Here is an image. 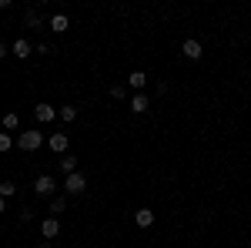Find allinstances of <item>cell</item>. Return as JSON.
<instances>
[{
	"instance_id": "obj_7",
	"label": "cell",
	"mask_w": 251,
	"mask_h": 248,
	"mask_svg": "<svg viewBox=\"0 0 251 248\" xmlns=\"http://www.w3.org/2000/svg\"><path fill=\"white\" fill-rule=\"evenodd\" d=\"M181 51H184V57H188V60H198V57H201V44H198L194 37L184 40V44H181Z\"/></svg>"
},
{
	"instance_id": "obj_2",
	"label": "cell",
	"mask_w": 251,
	"mask_h": 248,
	"mask_svg": "<svg viewBox=\"0 0 251 248\" xmlns=\"http://www.w3.org/2000/svg\"><path fill=\"white\" fill-rule=\"evenodd\" d=\"M84 188H87V178H84L80 171L67 174V181H64V191H67V194H80Z\"/></svg>"
},
{
	"instance_id": "obj_8",
	"label": "cell",
	"mask_w": 251,
	"mask_h": 248,
	"mask_svg": "<svg viewBox=\"0 0 251 248\" xmlns=\"http://www.w3.org/2000/svg\"><path fill=\"white\" fill-rule=\"evenodd\" d=\"M134 225H137V228H151V225H154V211H151V208H141L134 215Z\"/></svg>"
},
{
	"instance_id": "obj_12",
	"label": "cell",
	"mask_w": 251,
	"mask_h": 248,
	"mask_svg": "<svg viewBox=\"0 0 251 248\" xmlns=\"http://www.w3.org/2000/svg\"><path fill=\"white\" fill-rule=\"evenodd\" d=\"M127 84H131L134 91H141V87L148 84V74H144V71H131V77H127Z\"/></svg>"
},
{
	"instance_id": "obj_5",
	"label": "cell",
	"mask_w": 251,
	"mask_h": 248,
	"mask_svg": "<svg viewBox=\"0 0 251 248\" xmlns=\"http://www.w3.org/2000/svg\"><path fill=\"white\" fill-rule=\"evenodd\" d=\"M34 114H37L40 124H50V121H54V114H57V108H54V104H44V101H40L37 108H34Z\"/></svg>"
},
{
	"instance_id": "obj_17",
	"label": "cell",
	"mask_w": 251,
	"mask_h": 248,
	"mask_svg": "<svg viewBox=\"0 0 251 248\" xmlns=\"http://www.w3.org/2000/svg\"><path fill=\"white\" fill-rule=\"evenodd\" d=\"M14 191H17V185H14V181H0V198H10Z\"/></svg>"
},
{
	"instance_id": "obj_11",
	"label": "cell",
	"mask_w": 251,
	"mask_h": 248,
	"mask_svg": "<svg viewBox=\"0 0 251 248\" xmlns=\"http://www.w3.org/2000/svg\"><path fill=\"white\" fill-rule=\"evenodd\" d=\"M60 171L74 174V171H77V158H74V154H64V158H60Z\"/></svg>"
},
{
	"instance_id": "obj_18",
	"label": "cell",
	"mask_w": 251,
	"mask_h": 248,
	"mask_svg": "<svg viewBox=\"0 0 251 248\" xmlns=\"http://www.w3.org/2000/svg\"><path fill=\"white\" fill-rule=\"evenodd\" d=\"M37 24H40L37 10H27V14H24V27H37Z\"/></svg>"
},
{
	"instance_id": "obj_6",
	"label": "cell",
	"mask_w": 251,
	"mask_h": 248,
	"mask_svg": "<svg viewBox=\"0 0 251 248\" xmlns=\"http://www.w3.org/2000/svg\"><path fill=\"white\" fill-rule=\"evenodd\" d=\"M40 231H44V238L50 242V238H57V235H60V221H57V218H44Z\"/></svg>"
},
{
	"instance_id": "obj_20",
	"label": "cell",
	"mask_w": 251,
	"mask_h": 248,
	"mask_svg": "<svg viewBox=\"0 0 251 248\" xmlns=\"http://www.w3.org/2000/svg\"><path fill=\"white\" fill-rule=\"evenodd\" d=\"M7 54H10V47H7V44H0V60L7 57Z\"/></svg>"
},
{
	"instance_id": "obj_1",
	"label": "cell",
	"mask_w": 251,
	"mask_h": 248,
	"mask_svg": "<svg viewBox=\"0 0 251 248\" xmlns=\"http://www.w3.org/2000/svg\"><path fill=\"white\" fill-rule=\"evenodd\" d=\"M44 141H47V138H44L40 131H24V134H17V138H14V144H17L20 151H37Z\"/></svg>"
},
{
	"instance_id": "obj_16",
	"label": "cell",
	"mask_w": 251,
	"mask_h": 248,
	"mask_svg": "<svg viewBox=\"0 0 251 248\" xmlns=\"http://www.w3.org/2000/svg\"><path fill=\"white\" fill-rule=\"evenodd\" d=\"M17 124H20V117L14 114V111H10V114H3V128H7V131H17Z\"/></svg>"
},
{
	"instance_id": "obj_21",
	"label": "cell",
	"mask_w": 251,
	"mask_h": 248,
	"mask_svg": "<svg viewBox=\"0 0 251 248\" xmlns=\"http://www.w3.org/2000/svg\"><path fill=\"white\" fill-rule=\"evenodd\" d=\"M3 211H7V198H0V215H3Z\"/></svg>"
},
{
	"instance_id": "obj_19",
	"label": "cell",
	"mask_w": 251,
	"mask_h": 248,
	"mask_svg": "<svg viewBox=\"0 0 251 248\" xmlns=\"http://www.w3.org/2000/svg\"><path fill=\"white\" fill-rule=\"evenodd\" d=\"M10 148H14V138H10V134H0V154L10 151Z\"/></svg>"
},
{
	"instance_id": "obj_3",
	"label": "cell",
	"mask_w": 251,
	"mask_h": 248,
	"mask_svg": "<svg viewBox=\"0 0 251 248\" xmlns=\"http://www.w3.org/2000/svg\"><path fill=\"white\" fill-rule=\"evenodd\" d=\"M54 188H57V185H54V178H50V174H40L37 181H34V191L44 194V198H54Z\"/></svg>"
},
{
	"instance_id": "obj_15",
	"label": "cell",
	"mask_w": 251,
	"mask_h": 248,
	"mask_svg": "<svg viewBox=\"0 0 251 248\" xmlns=\"http://www.w3.org/2000/svg\"><path fill=\"white\" fill-rule=\"evenodd\" d=\"M57 114L64 117V121H77V108H74V104H64V108H57Z\"/></svg>"
},
{
	"instance_id": "obj_14",
	"label": "cell",
	"mask_w": 251,
	"mask_h": 248,
	"mask_svg": "<svg viewBox=\"0 0 251 248\" xmlns=\"http://www.w3.org/2000/svg\"><path fill=\"white\" fill-rule=\"evenodd\" d=\"M67 211V198L57 194V198H50V215H64Z\"/></svg>"
},
{
	"instance_id": "obj_4",
	"label": "cell",
	"mask_w": 251,
	"mask_h": 248,
	"mask_svg": "<svg viewBox=\"0 0 251 248\" xmlns=\"http://www.w3.org/2000/svg\"><path fill=\"white\" fill-rule=\"evenodd\" d=\"M67 144H71L67 134H50V138H47V148H50L54 154H64V151H67Z\"/></svg>"
},
{
	"instance_id": "obj_9",
	"label": "cell",
	"mask_w": 251,
	"mask_h": 248,
	"mask_svg": "<svg viewBox=\"0 0 251 248\" xmlns=\"http://www.w3.org/2000/svg\"><path fill=\"white\" fill-rule=\"evenodd\" d=\"M10 51H14V57H20V60H27L30 54H34V47H30V44H27L24 37H20V40H14V47H10Z\"/></svg>"
},
{
	"instance_id": "obj_13",
	"label": "cell",
	"mask_w": 251,
	"mask_h": 248,
	"mask_svg": "<svg viewBox=\"0 0 251 248\" xmlns=\"http://www.w3.org/2000/svg\"><path fill=\"white\" fill-rule=\"evenodd\" d=\"M131 111H134V114H144V111H148V97L134 94V97H131Z\"/></svg>"
},
{
	"instance_id": "obj_10",
	"label": "cell",
	"mask_w": 251,
	"mask_h": 248,
	"mask_svg": "<svg viewBox=\"0 0 251 248\" xmlns=\"http://www.w3.org/2000/svg\"><path fill=\"white\" fill-rule=\"evenodd\" d=\"M67 27H71V20L64 17V14H54V17H50V30H54V34H64Z\"/></svg>"
}]
</instances>
